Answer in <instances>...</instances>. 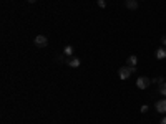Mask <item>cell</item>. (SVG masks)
<instances>
[{
	"instance_id": "6da1fadb",
	"label": "cell",
	"mask_w": 166,
	"mask_h": 124,
	"mask_svg": "<svg viewBox=\"0 0 166 124\" xmlns=\"http://www.w3.org/2000/svg\"><path fill=\"white\" fill-rule=\"evenodd\" d=\"M131 66H121V68L118 70V78L120 79H128L131 76Z\"/></svg>"
},
{
	"instance_id": "7a4b0ae2",
	"label": "cell",
	"mask_w": 166,
	"mask_h": 124,
	"mask_svg": "<svg viewBox=\"0 0 166 124\" xmlns=\"http://www.w3.org/2000/svg\"><path fill=\"white\" fill-rule=\"evenodd\" d=\"M150 85H151V79L148 78V76H140V78L136 79V86L140 88V90H146Z\"/></svg>"
},
{
	"instance_id": "3957f363",
	"label": "cell",
	"mask_w": 166,
	"mask_h": 124,
	"mask_svg": "<svg viewBox=\"0 0 166 124\" xmlns=\"http://www.w3.org/2000/svg\"><path fill=\"white\" fill-rule=\"evenodd\" d=\"M33 43L37 46H40V48H45L48 45V40H47V37H45V35H37V37H35V40H33Z\"/></svg>"
},
{
	"instance_id": "277c9868",
	"label": "cell",
	"mask_w": 166,
	"mask_h": 124,
	"mask_svg": "<svg viewBox=\"0 0 166 124\" xmlns=\"http://www.w3.org/2000/svg\"><path fill=\"white\" fill-rule=\"evenodd\" d=\"M156 111L160 114H166V98L156 101Z\"/></svg>"
},
{
	"instance_id": "5b68a950",
	"label": "cell",
	"mask_w": 166,
	"mask_h": 124,
	"mask_svg": "<svg viewBox=\"0 0 166 124\" xmlns=\"http://www.w3.org/2000/svg\"><path fill=\"white\" fill-rule=\"evenodd\" d=\"M125 5L128 10H136L138 8V0H125Z\"/></svg>"
},
{
	"instance_id": "8992f818",
	"label": "cell",
	"mask_w": 166,
	"mask_h": 124,
	"mask_svg": "<svg viewBox=\"0 0 166 124\" xmlns=\"http://www.w3.org/2000/svg\"><path fill=\"white\" fill-rule=\"evenodd\" d=\"M66 65L71 66V68H78V66L82 65V63H80V60H78V58H68V60H66Z\"/></svg>"
},
{
	"instance_id": "52a82bcc",
	"label": "cell",
	"mask_w": 166,
	"mask_h": 124,
	"mask_svg": "<svg viewBox=\"0 0 166 124\" xmlns=\"http://www.w3.org/2000/svg\"><path fill=\"white\" fill-rule=\"evenodd\" d=\"M156 58L158 60H164L166 58V48L164 46H161V48L156 50Z\"/></svg>"
},
{
	"instance_id": "ba28073f",
	"label": "cell",
	"mask_w": 166,
	"mask_h": 124,
	"mask_svg": "<svg viewBox=\"0 0 166 124\" xmlns=\"http://www.w3.org/2000/svg\"><path fill=\"white\" fill-rule=\"evenodd\" d=\"M126 63H128V66H136V63H138V56H136V55H130V56H128V60H126Z\"/></svg>"
},
{
	"instance_id": "9c48e42d",
	"label": "cell",
	"mask_w": 166,
	"mask_h": 124,
	"mask_svg": "<svg viewBox=\"0 0 166 124\" xmlns=\"http://www.w3.org/2000/svg\"><path fill=\"white\" fill-rule=\"evenodd\" d=\"M151 83H155V85L161 86V85H163V83H166V81H164V78H163V76H156L155 79H151Z\"/></svg>"
},
{
	"instance_id": "30bf717a",
	"label": "cell",
	"mask_w": 166,
	"mask_h": 124,
	"mask_svg": "<svg viewBox=\"0 0 166 124\" xmlns=\"http://www.w3.org/2000/svg\"><path fill=\"white\" fill-rule=\"evenodd\" d=\"M63 53H65L66 56H71V55H73V46H71V45H66L63 48Z\"/></svg>"
},
{
	"instance_id": "8fae6325",
	"label": "cell",
	"mask_w": 166,
	"mask_h": 124,
	"mask_svg": "<svg viewBox=\"0 0 166 124\" xmlns=\"http://www.w3.org/2000/svg\"><path fill=\"white\" fill-rule=\"evenodd\" d=\"M158 91H160L163 96H166V83H163V85L160 86V90H158Z\"/></svg>"
},
{
	"instance_id": "7c38bea8",
	"label": "cell",
	"mask_w": 166,
	"mask_h": 124,
	"mask_svg": "<svg viewBox=\"0 0 166 124\" xmlns=\"http://www.w3.org/2000/svg\"><path fill=\"white\" fill-rule=\"evenodd\" d=\"M98 7H100V8H105L106 7V2H105V0H98Z\"/></svg>"
},
{
	"instance_id": "4fadbf2b",
	"label": "cell",
	"mask_w": 166,
	"mask_h": 124,
	"mask_svg": "<svg viewBox=\"0 0 166 124\" xmlns=\"http://www.w3.org/2000/svg\"><path fill=\"white\" fill-rule=\"evenodd\" d=\"M141 113H148V106H146V104L141 106Z\"/></svg>"
},
{
	"instance_id": "5bb4252c",
	"label": "cell",
	"mask_w": 166,
	"mask_h": 124,
	"mask_svg": "<svg viewBox=\"0 0 166 124\" xmlns=\"http://www.w3.org/2000/svg\"><path fill=\"white\" fill-rule=\"evenodd\" d=\"M161 45H163V46H166V37H163V38H161Z\"/></svg>"
},
{
	"instance_id": "9a60e30c",
	"label": "cell",
	"mask_w": 166,
	"mask_h": 124,
	"mask_svg": "<svg viewBox=\"0 0 166 124\" xmlns=\"http://www.w3.org/2000/svg\"><path fill=\"white\" fill-rule=\"evenodd\" d=\"M160 124H166V116H163V118H161V121H160Z\"/></svg>"
},
{
	"instance_id": "2e32d148",
	"label": "cell",
	"mask_w": 166,
	"mask_h": 124,
	"mask_svg": "<svg viewBox=\"0 0 166 124\" xmlns=\"http://www.w3.org/2000/svg\"><path fill=\"white\" fill-rule=\"evenodd\" d=\"M28 2H30V3H35V2H37V0H28Z\"/></svg>"
}]
</instances>
